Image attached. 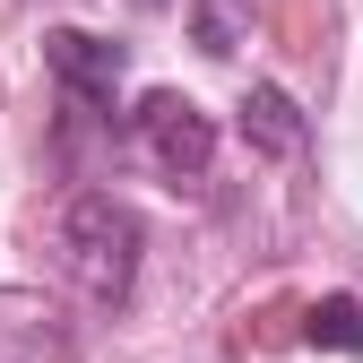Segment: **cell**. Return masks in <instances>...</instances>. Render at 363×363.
<instances>
[{"label": "cell", "instance_id": "4", "mask_svg": "<svg viewBox=\"0 0 363 363\" xmlns=\"http://www.w3.org/2000/svg\"><path fill=\"white\" fill-rule=\"evenodd\" d=\"M242 139H251L259 156H303L311 130H303V113H294L286 86H251V96H242Z\"/></svg>", "mask_w": 363, "mask_h": 363}, {"label": "cell", "instance_id": "6", "mask_svg": "<svg viewBox=\"0 0 363 363\" xmlns=\"http://www.w3.org/2000/svg\"><path fill=\"white\" fill-rule=\"evenodd\" d=\"M303 337H311V346H337V354H363V303H354V294L311 303V311H303Z\"/></svg>", "mask_w": 363, "mask_h": 363}, {"label": "cell", "instance_id": "1", "mask_svg": "<svg viewBox=\"0 0 363 363\" xmlns=\"http://www.w3.org/2000/svg\"><path fill=\"white\" fill-rule=\"evenodd\" d=\"M61 268L86 303H121L139 286V216H130L113 191H86L61 208Z\"/></svg>", "mask_w": 363, "mask_h": 363}, {"label": "cell", "instance_id": "5", "mask_svg": "<svg viewBox=\"0 0 363 363\" xmlns=\"http://www.w3.org/2000/svg\"><path fill=\"white\" fill-rule=\"evenodd\" d=\"M191 35H199V52H242L251 43V0H191Z\"/></svg>", "mask_w": 363, "mask_h": 363}, {"label": "cell", "instance_id": "7", "mask_svg": "<svg viewBox=\"0 0 363 363\" xmlns=\"http://www.w3.org/2000/svg\"><path fill=\"white\" fill-rule=\"evenodd\" d=\"M139 9H164V0H139Z\"/></svg>", "mask_w": 363, "mask_h": 363}, {"label": "cell", "instance_id": "3", "mask_svg": "<svg viewBox=\"0 0 363 363\" xmlns=\"http://www.w3.org/2000/svg\"><path fill=\"white\" fill-rule=\"evenodd\" d=\"M43 61H52L69 113H113V96H121V43H96V35L61 26V35H43Z\"/></svg>", "mask_w": 363, "mask_h": 363}, {"label": "cell", "instance_id": "2", "mask_svg": "<svg viewBox=\"0 0 363 363\" xmlns=\"http://www.w3.org/2000/svg\"><path fill=\"white\" fill-rule=\"evenodd\" d=\"M130 121H139V147L156 156V173H173V182H199V173H208V156H216V121H208L191 96L156 86Z\"/></svg>", "mask_w": 363, "mask_h": 363}]
</instances>
